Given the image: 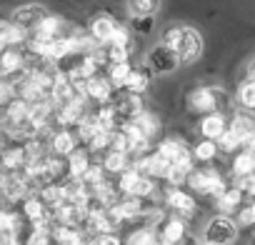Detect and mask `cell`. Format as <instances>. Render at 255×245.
<instances>
[{"mask_svg": "<svg viewBox=\"0 0 255 245\" xmlns=\"http://www.w3.org/2000/svg\"><path fill=\"white\" fill-rule=\"evenodd\" d=\"M230 95L220 85H198L185 95V108L193 115H208V113H225Z\"/></svg>", "mask_w": 255, "mask_h": 245, "instance_id": "cell-1", "label": "cell"}, {"mask_svg": "<svg viewBox=\"0 0 255 245\" xmlns=\"http://www.w3.org/2000/svg\"><path fill=\"white\" fill-rule=\"evenodd\" d=\"M118 190L120 195L125 198H143V200H150L155 195V180L145 173H140L138 168H128L125 173H120V180H118Z\"/></svg>", "mask_w": 255, "mask_h": 245, "instance_id": "cell-2", "label": "cell"}, {"mask_svg": "<svg viewBox=\"0 0 255 245\" xmlns=\"http://www.w3.org/2000/svg\"><path fill=\"white\" fill-rule=\"evenodd\" d=\"M188 185H190L198 195H208V198H218V195L228 188V183L223 180V175H220L215 168H210V165L193 168L190 175H188Z\"/></svg>", "mask_w": 255, "mask_h": 245, "instance_id": "cell-3", "label": "cell"}, {"mask_svg": "<svg viewBox=\"0 0 255 245\" xmlns=\"http://www.w3.org/2000/svg\"><path fill=\"white\" fill-rule=\"evenodd\" d=\"M233 240H238V223L230 215L215 213L205 228H203V243H215V245H230Z\"/></svg>", "mask_w": 255, "mask_h": 245, "instance_id": "cell-4", "label": "cell"}, {"mask_svg": "<svg viewBox=\"0 0 255 245\" xmlns=\"http://www.w3.org/2000/svg\"><path fill=\"white\" fill-rule=\"evenodd\" d=\"M145 65L150 68L153 75H170L180 68V55L175 50L165 48L163 43H158L145 53Z\"/></svg>", "mask_w": 255, "mask_h": 245, "instance_id": "cell-5", "label": "cell"}, {"mask_svg": "<svg viewBox=\"0 0 255 245\" xmlns=\"http://www.w3.org/2000/svg\"><path fill=\"white\" fill-rule=\"evenodd\" d=\"M153 228H155V235H158L160 245H180L188 235V223L183 218L173 215V213L163 215L160 223H155Z\"/></svg>", "mask_w": 255, "mask_h": 245, "instance_id": "cell-6", "label": "cell"}, {"mask_svg": "<svg viewBox=\"0 0 255 245\" xmlns=\"http://www.w3.org/2000/svg\"><path fill=\"white\" fill-rule=\"evenodd\" d=\"M115 85L110 83V78L108 75H103V73H98V75H93V78H88L85 83H83V95H85V100H90V103H95V105H108V103H113L115 100Z\"/></svg>", "mask_w": 255, "mask_h": 245, "instance_id": "cell-7", "label": "cell"}, {"mask_svg": "<svg viewBox=\"0 0 255 245\" xmlns=\"http://www.w3.org/2000/svg\"><path fill=\"white\" fill-rule=\"evenodd\" d=\"M165 205H168V210L173 213V215H178V218H183V220H188V218H193L195 215V198L188 193V190H183V188H168L165 190Z\"/></svg>", "mask_w": 255, "mask_h": 245, "instance_id": "cell-8", "label": "cell"}, {"mask_svg": "<svg viewBox=\"0 0 255 245\" xmlns=\"http://www.w3.org/2000/svg\"><path fill=\"white\" fill-rule=\"evenodd\" d=\"M230 128V118L225 113H208L198 120V133L203 140H220Z\"/></svg>", "mask_w": 255, "mask_h": 245, "instance_id": "cell-9", "label": "cell"}, {"mask_svg": "<svg viewBox=\"0 0 255 245\" xmlns=\"http://www.w3.org/2000/svg\"><path fill=\"white\" fill-rule=\"evenodd\" d=\"M203 48H205V40H203L200 30L185 25L183 45H180V50H178V55H180V65H193V63H198L200 55H203Z\"/></svg>", "mask_w": 255, "mask_h": 245, "instance_id": "cell-10", "label": "cell"}, {"mask_svg": "<svg viewBox=\"0 0 255 245\" xmlns=\"http://www.w3.org/2000/svg\"><path fill=\"white\" fill-rule=\"evenodd\" d=\"M115 28H118V20H115L113 15L98 13V15H93L90 23H88V35L95 40V45H108V43L113 40Z\"/></svg>", "mask_w": 255, "mask_h": 245, "instance_id": "cell-11", "label": "cell"}, {"mask_svg": "<svg viewBox=\"0 0 255 245\" xmlns=\"http://www.w3.org/2000/svg\"><path fill=\"white\" fill-rule=\"evenodd\" d=\"M45 15H48V10H45L43 5H23V8H18V10L13 13V23H15L18 28H23L25 33H28V30L33 33Z\"/></svg>", "mask_w": 255, "mask_h": 245, "instance_id": "cell-12", "label": "cell"}, {"mask_svg": "<svg viewBox=\"0 0 255 245\" xmlns=\"http://www.w3.org/2000/svg\"><path fill=\"white\" fill-rule=\"evenodd\" d=\"M243 198H245V193L238 188V185H228L218 198H215V208H218V213H223V215H235L245 203H243Z\"/></svg>", "mask_w": 255, "mask_h": 245, "instance_id": "cell-13", "label": "cell"}, {"mask_svg": "<svg viewBox=\"0 0 255 245\" xmlns=\"http://www.w3.org/2000/svg\"><path fill=\"white\" fill-rule=\"evenodd\" d=\"M150 80H153V73L150 68L143 63V65H133L130 75H128V83L123 88V93H133V95H143L148 88H150Z\"/></svg>", "mask_w": 255, "mask_h": 245, "instance_id": "cell-14", "label": "cell"}, {"mask_svg": "<svg viewBox=\"0 0 255 245\" xmlns=\"http://www.w3.org/2000/svg\"><path fill=\"white\" fill-rule=\"evenodd\" d=\"M130 125L145 138V140H155V135L160 133V118L155 115V113H150V110H143L138 118H133L130 120Z\"/></svg>", "mask_w": 255, "mask_h": 245, "instance_id": "cell-15", "label": "cell"}, {"mask_svg": "<svg viewBox=\"0 0 255 245\" xmlns=\"http://www.w3.org/2000/svg\"><path fill=\"white\" fill-rule=\"evenodd\" d=\"M93 165V153L88 148H78L73 155H68V175L75 180H83V175Z\"/></svg>", "mask_w": 255, "mask_h": 245, "instance_id": "cell-16", "label": "cell"}, {"mask_svg": "<svg viewBox=\"0 0 255 245\" xmlns=\"http://www.w3.org/2000/svg\"><path fill=\"white\" fill-rule=\"evenodd\" d=\"M253 173H255V150H248V148L238 150L235 158H233V175L238 180H243Z\"/></svg>", "mask_w": 255, "mask_h": 245, "instance_id": "cell-17", "label": "cell"}, {"mask_svg": "<svg viewBox=\"0 0 255 245\" xmlns=\"http://www.w3.org/2000/svg\"><path fill=\"white\" fill-rule=\"evenodd\" d=\"M163 0H125L130 18H155Z\"/></svg>", "mask_w": 255, "mask_h": 245, "instance_id": "cell-18", "label": "cell"}, {"mask_svg": "<svg viewBox=\"0 0 255 245\" xmlns=\"http://www.w3.org/2000/svg\"><path fill=\"white\" fill-rule=\"evenodd\" d=\"M78 135L70 130V128H63L55 138H53V150L58 153V155H73L80 145H78Z\"/></svg>", "mask_w": 255, "mask_h": 245, "instance_id": "cell-19", "label": "cell"}, {"mask_svg": "<svg viewBox=\"0 0 255 245\" xmlns=\"http://www.w3.org/2000/svg\"><path fill=\"white\" fill-rule=\"evenodd\" d=\"M100 163H103V168H105L108 175H115V173L120 175V173H125L128 168L133 165L130 163V155H123V153H115V150H108Z\"/></svg>", "mask_w": 255, "mask_h": 245, "instance_id": "cell-20", "label": "cell"}, {"mask_svg": "<svg viewBox=\"0 0 255 245\" xmlns=\"http://www.w3.org/2000/svg\"><path fill=\"white\" fill-rule=\"evenodd\" d=\"M53 238H55V245H83L88 240L80 228H70V225H58L53 230Z\"/></svg>", "mask_w": 255, "mask_h": 245, "instance_id": "cell-21", "label": "cell"}, {"mask_svg": "<svg viewBox=\"0 0 255 245\" xmlns=\"http://www.w3.org/2000/svg\"><path fill=\"white\" fill-rule=\"evenodd\" d=\"M125 245H160L153 225H140L125 238Z\"/></svg>", "mask_w": 255, "mask_h": 245, "instance_id": "cell-22", "label": "cell"}, {"mask_svg": "<svg viewBox=\"0 0 255 245\" xmlns=\"http://www.w3.org/2000/svg\"><path fill=\"white\" fill-rule=\"evenodd\" d=\"M218 143L215 140H198L195 145H193V158L198 160V163H203V165H210L215 158H218Z\"/></svg>", "mask_w": 255, "mask_h": 245, "instance_id": "cell-23", "label": "cell"}, {"mask_svg": "<svg viewBox=\"0 0 255 245\" xmlns=\"http://www.w3.org/2000/svg\"><path fill=\"white\" fill-rule=\"evenodd\" d=\"M238 103H240L243 110L255 113V80L253 78H248V80L240 83V88H238Z\"/></svg>", "mask_w": 255, "mask_h": 245, "instance_id": "cell-24", "label": "cell"}, {"mask_svg": "<svg viewBox=\"0 0 255 245\" xmlns=\"http://www.w3.org/2000/svg\"><path fill=\"white\" fill-rule=\"evenodd\" d=\"M130 70H133V63H130V60H128V63H115V65L108 68V78H110V83L115 85V90H123V88H125Z\"/></svg>", "mask_w": 255, "mask_h": 245, "instance_id": "cell-25", "label": "cell"}, {"mask_svg": "<svg viewBox=\"0 0 255 245\" xmlns=\"http://www.w3.org/2000/svg\"><path fill=\"white\" fill-rule=\"evenodd\" d=\"M183 35H185V25H168L163 33H160V43L165 45V48H170V50H180V45H183Z\"/></svg>", "mask_w": 255, "mask_h": 245, "instance_id": "cell-26", "label": "cell"}, {"mask_svg": "<svg viewBox=\"0 0 255 245\" xmlns=\"http://www.w3.org/2000/svg\"><path fill=\"white\" fill-rule=\"evenodd\" d=\"M218 150L220 153H225V155H233V153H238V150H243V140L228 128V133L218 140Z\"/></svg>", "mask_w": 255, "mask_h": 245, "instance_id": "cell-27", "label": "cell"}, {"mask_svg": "<svg viewBox=\"0 0 255 245\" xmlns=\"http://www.w3.org/2000/svg\"><path fill=\"white\" fill-rule=\"evenodd\" d=\"M155 28V18H130V30L138 35H150Z\"/></svg>", "mask_w": 255, "mask_h": 245, "instance_id": "cell-28", "label": "cell"}, {"mask_svg": "<svg viewBox=\"0 0 255 245\" xmlns=\"http://www.w3.org/2000/svg\"><path fill=\"white\" fill-rule=\"evenodd\" d=\"M108 45H120V48H130V28H125L118 23L115 33H113V40Z\"/></svg>", "mask_w": 255, "mask_h": 245, "instance_id": "cell-29", "label": "cell"}, {"mask_svg": "<svg viewBox=\"0 0 255 245\" xmlns=\"http://www.w3.org/2000/svg\"><path fill=\"white\" fill-rule=\"evenodd\" d=\"M23 65V55L15 53V50H5L3 53V70H15Z\"/></svg>", "mask_w": 255, "mask_h": 245, "instance_id": "cell-30", "label": "cell"}, {"mask_svg": "<svg viewBox=\"0 0 255 245\" xmlns=\"http://www.w3.org/2000/svg\"><path fill=\"white\" fill-rule=\"evenodd\" d=\"M95 245H125L115 233H105V235H98L95 238Z\"/></svg>", "mask_w": 255, "mask_h": 245, "instance_id": "cell-31", "label": "cell"}, {"mask_svg": "<svg viewBox=\"0 0 255 245\" xmlns=\"http://www.w3.org/2000/svg\"><path fill=\"white\" fill-rule=\"evenodd\" d=\"M203 245H215V243H203Z\"/></svg>", "mask_w": 255, "mask_h": 245, "instance_id": "cell-32", "label": "cell"}]
</instances>
